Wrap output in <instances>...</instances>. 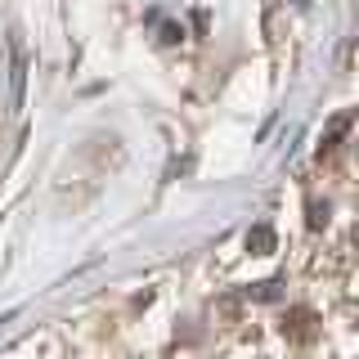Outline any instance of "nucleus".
Segmentation results:
<instances>
[{"label":"nucleus","mask_w":359,"mask_h":359,"mask_svg":"<svg viewBox=\"0 0 359 359\" xmlns=\"http://www.w3.org/2000/svg\"><path fill=\"white\" fill-rule=\"evenodd\" d=\"M243 243H247L252 256H269V252H274V229H269V224H252Z\"/></svg>","instance_id":"nucleus-3"},{"label":"nucleus","mask_w":359,"mask_h":359,"mask_svg":"<svg viewBox=\"0 0 359 359\" xmlns=\"http://www.w3.org/2000/svg\"><path fill=\"white\" fill-rule=\"evenodd\" d=\"M323 224H328V207L310 202V229H323Z\"/></svg>","instance_id":"nucleus-4"},{"label":"nucleus","mask_w":359,"mask_h":359,"mask_svg":"<svg viewBox=\"0 0 359 359\" xmlns=\"http://www.w3.org/2000/svg\"><path fill=\"white\" fill-rule=\"evenodd\" d=\"M283 332L292 337V341H310V337H314V310H306V306L287 310L283 314Z\"/></svg>","instance_id":"nucleus-1"},{"label":"nucleus","mask_w":359,"mask_h":359,"mask_svg":"<svg viewBox=\"0 0 359 359\" xmlns=\"http://www.w3.org/2000/svg\"><path fill=\"white\" fill-rule=\"evenodd\" d=\"M346 130H351V112H337V117L328 121V130H323V140H319V157H328L337 144H341Z\"/></svg>","instance_id":"nucleus-2"},{"label":"nucleus","mask_w":359,"mask_h":359,"mask_svg":"<svg viewBox=\"0 0 359 359\" xmlns=\"http://www.w3.org/2000/svg\"><path fill=\"white\" fill-rule=\"evenodd\" d=\"M252 297H256V301H274V297H278V283H256Z\"/></svg>","instance_id":"nucleus-5"}]
</instances>
